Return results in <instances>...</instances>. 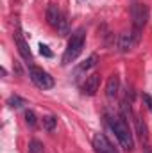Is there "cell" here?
I'll return each instance as SVG.
<instances>
[{
	"mask_svg": "<svg viewBox=\"0 0 152 153\" xmlns=\"http://www.w3.org/2000/svg\"><path fill=\"white\" fill-rule=\"evenodd\" d=\"M109 126L114 132L120 146L127 152H132L134 150V141H132V132L129 128V125L125 123V119L122 117H109Z\"/></svg>",
	"mask_w": 152,
	"mask_h": 153,
	"instance_id": "obj_1",
	"label": "cell"
},
{
	"mask_svg": "<svg viewBox=\"0 0 152 153\" xmlns=\"http://www.w3.org/2000/svg\"><path fill=\"white\" fill-rule=\"evenodd\" d=\"M84 39H86V32L84 29H77L75 32L72 34V38L68 41V46L63 53V64H70L72 61H75L77 57L81 55L82 48H84Z\"/></svg>",
	"mask_w": 152,
	"mask_h": 153,
	"instance_id": "obj_2",
	"label": "cell"
},
{
	"mask_svg": "<svg viewBox=\"0 0 152 153\" xmlns=\"http://www.w3.org/2000/svg\"><path fill=\"white\" fill-rule=\"evenodd\" d=\"M131 18H132V36L136 39V43L141 38V29L147 25L149 22V5L147 4H132L131 7Z\"/></svg>",
	"mask_w": 152,
	"mask_h": 153,
	"instance_id": "obj_3",
	"label": "cell"
},
{
	"mask_svg": "<svg viewBox=\"0 0 152 153\" xmlns=\"http://www.w3.org/2000/svg\"><path fill=\"white\" fill-rule=\"evenodd\" d=\"M29 76H31V80L38 85L39 89H43V91L54 87V78L50 76V73L39 70V68H36V66H32V68L29 70Z\"/></svg>",
	"mask_w": 152,
	"mask_h": 153,
	"instance_id": "obj_4",
	"label": "cell"
},
{
	"mask_svg": "<svg viewBox=\"0 0 152 153\" xmlns=\"http://www.w3.org/2000/svg\"><path fill=\"white\" fill-rule=\"evenodd\" d=\"M93 148H95V153H120L111 144V141L100 132L93 135Z\"/></svg>",
	"mask_w": 152,
	"mask_h": 153,
	"instance_id": "obj_5",
	"label": "cell"
},
{
	"mask_svg": "<svg viewBox=\"0 0 152 153\" xmlns=\"http://www.w3.org/2000/svg\"><path fill=\"white\" fill-rule=\"evenodd\" d=\"M99 85H100V75L93 73L86 78V82L82 84V93L86 96H93L97 91H99Z\"/></svg>",
	"mask_w": 152,
	"mask_h": 153,
	"instance_id": "obj_6",
	"label": "cell"
},
{
	"mask_svg": "<svg viewBox=\"0 0 152 153\" xmlns=\"http://www.w3.org/2000/svg\"><path fill=\"white\" fill-rule=\"evenodd\" d=\"M14 41H16V46H18V52H20L22 59H25V61H32L31 48H29L27 41L23 39V36H22V32H20V30H16V32H14Z\"/></svg>",
	"mask_w": 152,
	"mask_h": 153,
	"instance_id": "obj_7",
	"label": "cell"
},
{
	"mask_svg": "<svg viewBox=\"0 0 152 153\" xmlns=\"http://www.w3.org/2000/svg\"><path fill=\"white\" fill-rule=\"evenodd\" d=\"M63 14H61V11H59V7L57 5H48V9H47V22H48V25H52V27H59L61 25V22H63Z\"/></svg>",
	"mask_w": 152,
	"mask_h": 153,
	"instance_id": "obj_8",
	"label": "cell"
},
{
	"mask_svg": "<svg viewBox=\"0 0 152 153\" xmlns=\"http://www.w3.org/2000/svg\"><path fill=\"white\" fill-rule=\"evenodd\" d=\"M134 45H136V39L132 36V30L120 34V38H118V48H120V52H129V50H132Z\"/></svg>",
	"mask_w": 152,
	"mask_h": 153,
	"instance_id": "obj_9",
	"label": "cell"
},
{
	"mask_svg": "<svg viewBox=\"0 0 152 153\" xmlns=\"http://www.w3.org/2000/svg\"><path fill=\"white\" fill-rule=\"evenodd\" d=\"M118 91H120V78H118V75H111L109 80H108V84H106V94H108V98H114L118 94Z\"/></svg>",
	"mask_w": 152,
	"mask_h": 153,
	"instance_id": "obj_10",
	"label": "cell"
},
{
	"mask_svg": "<svg viewBox=\"0 0 152 153\" xmlns=\"http://www.w3.org/2000/svg\"><path fill=\"white\" fill-rule=\"evenodd\" d=\"M136 130H138V134H140L141 143H145V146H149V144H147V141H149V135H147V125H145L143 119H140V117H136Z\"/></svg>",
	"mask_w": 152,
	"mask_h": 153,
	"instance_id": "obj_11",
	"label": "cell"
},
{
	"mask_svg": "<svg viewBox=\"0 0 152 153\" xmlns=\"http://www.w3.org/2000/svg\"><path fill=\"white\" fill-rule=\"evenodd\" d=\"M7 105H9L11 109H22L23 105H27V102H25L23 98H20L18 94H14V96H11V98L7 100Z\"/></svg>",
	"mask_w": 152,
	"mask_h": 153,
	"instance_id": "obj_12",
	"label": "cell"
},
{
	"mask_svg": "<svg viewBox=\"0 0 152 153\" xmlns=\"http://www.w3.org/2000/svg\"><path fill=\"white\" fill-rule=\"evenodd\" d=\"M97 64V55H91L88 61H84L81 66H79V71H86V70H90V68H93Z\"/></svg>",
	"mask_w": 152,
	"mask_h": 153,
	"instance_id": "obj_13",
	"label": "cell"
},
{
	"mask_svg": "<svg viewBox=\"0 0 152 153\" xmlns=\"http://www.w3.org/2000/svg\"><path fill=\"white\" fill-rule=\"evenodd\" d=\"M56 123H57V119H56L54 116H47V117H43V125H45V128L50 130V132L56 128Z\"/></svg>",
	"mask_w": 152,
	"mask_h": 153,
	"instance_id": "obj_14",
	"label": "cell"
},
{
	"mask_svg": "<svg viewBox=\"0 0 152 153\" xmlns=\"http://www.w3.org/2000/svg\"><path fill=\"white\" fill-rule=\"evenodd\" d=\"M25 121H27V125L32 126V128L38 125V117H36V114H34L32 111H27V112H25Z\"/></svg>",
	"mask_w": 152,
	"mask_h": 153,
	"instance_id": "obj_15",
	"label": "cell"
},
{
	"mask_svg": "<svg viewBox=\"0 0 152 153\" xmlns=\"http://www.w3.org/2000/svg\"><path fill=\"white\" fill-rule=\"evenodd\" d=\"M29 153H43V144L39 141H31L29 144Z\"/></svg>",
	"mask_w": 152,
	"mask_h": 153,
	"instance_id": "obj_16",
	"label": "cell"
},
{
	"mask_svg": "<svg viewBox=\"0 0 152 153\" xmlns=\"http://www.w3.org/2000/svg\"><path fill=\"white\" fill-rule=\"evenodd\" d=\"M39 53H41L43 57H48V59H50V57L54 55V53H52V50H50V48H48L47 45H39Z\"/></svg>",
	"mask_w": 152,
	"mask_h": 153,
	"instance_id": "obj_17",
	"label": "cell"
},
{
	"mask_svg": "<svg viewBox=\"0 0 152 153\" xmlns=\"http://www.w3.org/2000/svg\"><path fill=\"white\" fill-rule=\"evenodd\" d=\"M143 100H145V103H147L149 111H152V98L149 96V94H143Z\"/></svg>",
	"mask_w": 152,
	"mask_h": 153,
	"instance_id": "obj_18",
	"label": "cell"
}]
</instances>
